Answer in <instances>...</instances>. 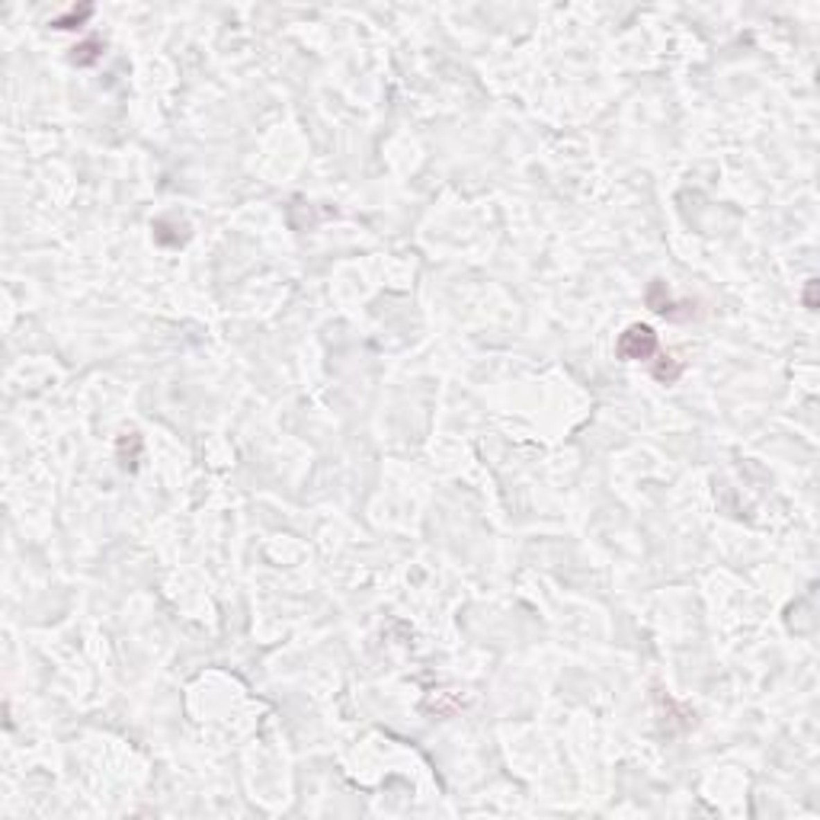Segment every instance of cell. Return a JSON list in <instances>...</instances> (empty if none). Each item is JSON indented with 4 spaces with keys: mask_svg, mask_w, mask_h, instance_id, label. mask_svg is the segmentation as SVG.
<instances>
[{
    "mask_svg": "<svg viewBox=\"0 0 820 820\" xmlns=\"http://www.w3.org/2000/svg\"><path fill=\"white\" fill-rule=\"evenodd\" d=\"M90 13H93V7H80V10H71L67 17H58L55 19V29H80V26L90 19Z\"/></svg>",
    "mask_w": 820,
    "mask_h": 820,
    "instance_id": "obj_4",
    "label": "cell"
},
{
    "mask_svg": "<svg viewBox=\"0 0 820 820\" xmlns=\"http://www.w3.org/2000/svg\"><path fill=\"white\" fill-rule=\"evenodd\" d=\"M100 51H103L100 42H84V45H77V49H74V58H71V61H74V65H80V67L93 65V61L100 58Z\"/></svg>",
    "mask_w": 820,
    "mask_h": 820,
    "instance_id": "obj_5",
    "label": "cell"
},
{
    "mask_svg": "<svg viewBox=\"0 0 820 820\" xmlns=\"http://www.w3.org/2000/svg\"><path fill=\"white\" fill-rule=\"evenodd\" d=\"M644 302H647V308H651L654 314H663V318H679L676 302H673V295H669L667 282H660V279H654V282L647 285Z\"/></svg>",
    "mask_w": 820,
    "mask_h": 820,
    "instance_id": "obj_2",
    "label": "cell"
},
{
    "mask_svg": "<svg viewBox=\"0 0 820 820\" xmlns=\"http://www.w3.org/2000/svg\"><path fill=\"white\" fill-rule=\"evenodd\" d=\"M679 375H683V362L673 359V356H660V362L654 366V378L663 382V385H673Z\"/></svg>",
    "mask_w": 820,
    "mask_h": 820,
    "instance_id": "obj_3",
    "label": "cell"
},
{
    "mask_svg": "<svg viewBox=\"0 0 820 820\" xmlns=\"http://www.w3.org/2000/svg\"><path fill=\"white\" fill-rule=\"evenodd\" d=\"M814 289H817V279H811V282H808V289H804V305H808V308H811V311L817 308V298H814Z\"/></svg>",
    "mask_w": 820,
    "mask_h": 820,
    "instance_id": "obj_6",
    "label": "cell"
},
{
    "mask_svg": "<svg viewBox=\"0 0 820 820\" xmlns=\"http://www.w3.org/2000/svg\"><path fill=\"white\" fill-rule=\"evenodd\" d=\"M657 346H660L657 343V330L651 324H631L619 336L615 352H619L622 362H644V359H654Z\"/></svg>",
    "mask_w": 820,
    "mask_h": 820,
    "instance_id": "obj_1",
    "label": "cell"
}]
</instances>
